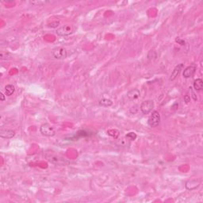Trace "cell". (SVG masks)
<instances>
[{
  "label": "cell",
  "instance_id": "6da1fadb",
  "mask_svg": "<svg viewBox=\"0 0 203 203\" xmlns=\"http://www.w3.org/2000/svg\"><path fill=\"white\" fill-rule=\"evenodd\" d=\"M40 132L44 136L51 137L53 136L56 134V130L52 125H50L48 123H44L43 125H41L40 127Z\"/></svg>",
  "mask_w": 203,
  "mask_h": 203
},
{
  "label": "cell",
  "instance_id": "7a4b0ae2",
  "mask_svg": "<svg viewBox=\"0 0 203 203\" xmlns=\"http://www.w3.org/2000/svg\"><path fill=\"white\" fill-rule=\"evenodd\" d=\"M160 115L158 111L154 110L151 113V115L149 116L148 120V125L152 128L156 127L157 125L160 124Z\"/></svg>",
  "mask_w": 203,
  "mask_h": 203
},
{
  "label": "cell",
  "instance_id": "3957f363",
  "mask_svg": "<svg viewBox=\"0 0 203 203\" xmlns=\"http://www.w3.org/2000/svg\"><path fill=\"white\" fill-rule=\"evenodd\" d=\"M154 108V101L152 100L144 101L140 105V110L144 114H148L151 113Z\"/></svg>",
  "mask_w": 203,
  "mask_h": 203
},
{
  "label": "cell",
  "instance_id": "277c9868",
  "mask_svg": "<svg viewBox=\"0 0 203 203\" xmlns=\"http://www.w3.org/2000/svg\"><path fill=\"white\" fill-rule=\"evenodd\" d=\"M73 27L70 25H65L60 27L59 29H56V34L60 37H65V36H68V35L72 34L73 33Z\"/></svg>",
  "mask_w": 203,
  "mask_h": 203
},
{
  "label": "cell",
  "instance_id": "5b68a950",
  "mask_svg": "<svg viewBox=\"0 0 203 203\" xmlns=\"http://www.w3.org/2000/svg\"><path fill=\"white\" fill-rule=\"evenodd\" d=\"M52 54L54 58L58 59V60H62L67 57V51L64 48H62V47L55 48L52 50Z\"/></svg>",
  "mask_w": 203,
  "mask_h": 203
},
{
  "label": "cell",
  "instance_id": "8992f818",
  "mask_svg": "<svg viewBox=\"0 0 203 203\" xmlns=\"http://www.w3.org/2000/svg\"><path fill=\"white\" fill-rule=\"evenodd\" d=\"M200 186V181L196 179L188 180L186 183V188L188 190H194Z\"/></svg>",
  "mask_w": 203,
  "mask_h": 203
},
{
  "label": "cell",
  "instance_id": "52a82bcc",
  "mask_svg": "<svg viewBox=\"0 0 203 203\" xmlns=\"http://www.w3.org/2000/svg\"><path fill=\"white\" fill-rule=\"evenodd\" d=\"M195 72H196V67L194 65H190L183 70V76L184 78H190L194 76Z\"/></svg>",
  "mask_w": 203,
  "mask_h": 203
},
{
  "label": "cell",
  "instance_id": "ba28073f",
  "mask_svg": "<svg viewBox=\"0 0 203 203\" xmlns=\"http://www.w3.org/2000/svg\"><path fill=\"white\" fill-rule=\"evenodd\" d=\"M127 98L129 100H136L140 96V92L138 89H132L127 93Z\"/></svg>",
  "mask_w": 203,
  "mask_h": 203
},
{
  "label": "cell",
  "instance_id": "9c48e42d",
  "mask_svg": "<svg viewBox=\"0 0 203 203\" xmlns=\"http://www.w3.org/2000/svg\"><path fill=\"white\" fill-rule=\"evenodd\" d=\"M15 131L12 129H2L0 131V136L6 139H10L15 136Z\"/></svg>",
  "mask_w": 203,
  "mask_h": 203
},
{
  "label": "cell",
  "instance_id": "30bf717a",
  "mask_svg": "<svg viewBox=\"0 0 203 203\" xmlns=\"http://www.w3.org/2000/svg\"><path fill=\"white\" fill-rule=\"evenodd\" d=\"M183 64H178L177 66L174 67V70L172 71V72H171V77H170V79H171V80H174V79L177 77L178 75L179 74L180 72H181V70L183 69Z\"/></svg>",
  "mask_w": 203,
  "mask_h": 203
},
{
  "label": "cell",
  "instance_id": "8fae6325",
  "mask_svg": "<svg viewBox=\"0 0 203 203\" xmlns=\"http://www.w3.org/2000/svg\"><path fill=\"white\" fill-rule=\"evenodd\" d=\"M15 90V87L14 85L12 84H8L6 85L5 87V95L6 96H10L12 95Z\"/></svg>",
  "mask_w": 203,
  "mask_h": 203
},
{
  "label": "cell",
  "instance_id": "7c38bea8",
  "mask_svg": "<svg viewBox=\"0 0 203 203\" xmlns=\"http://www.w3.org/2000/svg\"><path fill=\"white\" fill-rule=\"evenodd\" d=\"M194 88L196 90H201L203 88V81L202 79H197L194 82Z\"/></svg>",
  "mask_w": 203,
  "mask_h": 203
},
{
  "label": "cell",
  "instance_id": "4fadbf2b",
  "mask_svg": "<svg viewBox=\"0 0 203 203\" xmlns=\"http://www.w3.org/2000/svg\"><path fill=\"white\" fill-rule=\"evenodd\" d=\"M99 105L101 106H104V107H109V106H111L113 105V101H111L110 99H102L99 101Z\"/></svg>",
  "mask_w": 203,
  "mask_h": 203
},
{
  "label": "cell",
  "instance_id": "5bb4252c",
  "mask_svg": "<svg viewBox=\"0 0 203 203\" xmlns=\"http://www.w3.org/2000/svg\"><path fill=\"white\" fill-rule=\"evenodd\" d=\"M107 134L109 136H112L114 139H117L120 135V132L117 129H111L107 131Z\"/></svg>",
  "mask_w": 203,
  "mask_h": 203
},
{
  "label": "cell",
  "instance_id": "9a60e30c",
  "mask_svg": "<svg viewBox=\"0 0 203 203\" xmlns=\"http://www.w3.org/2000/svg\"><path fill=\"white\" fill-rule=\"evenodd\" d=\"M49 3V1H33V2H30V3H31L32 5L38 6H43V5H45L46 3Z\"/></svg>",
  "mask_w": 203,
  "mask_h": 203
},
{
  "label": "cell",
  "instance_id": "2e32d148",
  "mask_svg": "<svg viewBox=\"0 0 203 203\" xmlns=\"http://www.w3.org/2000/svg\"><path fill=\"white\" fill-rule=\"evenodd\" d=\"M125 137H126L127 139L130 140H135L136 138V134L135 133L131 132V133H129L125 136Z\"/></svg>",
  "mask_w": 203,
  "mask_h": 203
},
{
  "label": "cell",
  "instance_id": "e0dca14e",
  "mask_svg": "<svg viewBox=\"0 0 203 203\" xmlns=\"http://www.w3.org/2000/svg\"><path fill=\"white\" fill-rule=\"evenodd\" d=\"M175 42L179 44H180V45H182V46H184V45L186 44V42H185V41H184V40H183V39H181V38H177L176 39H175Z\"/></svg>",
  "mask_w": 203,
  "mask_h": 203
},
{
  "label": "cell",
  "instance_id": "ac0fdd59",
  "mask_svg": "<svg viewBox=\"0 0 203 203\" xmlns=\"http://www.w3.org/2000/svg\"><path fill=\"white\" fill-rule=\"evenodd\" d=\"M184 101H186V103H189L190 101V97L189 95H185L184 96Z\"/></svg>",
  "mask_w": 203,
  "mask_h": 203
},
{
  "label": "cell",
  "instance_id": "d6986e66",
  "mask_svg": "<svg viewBox=\"0 0 203 203\" xmlns=\"http://www.w3.org/2000/svg\"><path fill=\"white\" fill-rule=\"evenodd\" d=\"M191 93H192V98H193V99L195 100V101H197V97H196V95L195 94V92L194 91H191Z\"/></svg>",
  "mask_w": 203,
  "mask_h": 203
},
{
  "label": "cell",
  "instance_id": "ffe728a7",
  "mask_svg": "<svg viewBox=\"0 0 203 203\" xmlns=\"http://www.w3.org/2000/svg\"><path fill=\"white\" fill-rule=\"evenodd\" d=\"M5 100V95L3 92H1V101H4Z\"/></svg>",
  "mask_w": 203,
  "mask_h": 203
}]
</instances>
